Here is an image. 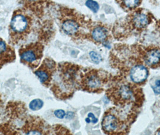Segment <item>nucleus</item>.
Segmentation results:
<instances>
[{
  "label": "nucleus",
  "mask_w": 160,
  "mask_h": 135,
  "mask_svg": "<svg viewBox=\"0 0 160 135\" xmlns=\"http://www.w3.org/2000/svg\"><path fill=\"white\" fill-rule=\"evenodd\" d=\"M131 22L136 29H143L149 24V18L145 13L137 12L132 16Z\"/></svg>",
  "instance_id": "7"
},
{
  "label": "nucleus",
  "mask_w": 160,
  "mask_h": 135,
  "mask_svg": "<svg viewBox=\"0 0 160 135\" xmlns=\"http://www.w3.org/2000/svg\"><path fill=\"white\" fill-rule=\"evenodd\" d=\"M43 106V102L42 100L36 99L32 100L29 104V108L32 111H38Z\"/></svg>",
  "instance_id": "13"
},
{
  "label": "nucleus",
  "mask_w": 160,
  "mask_h": 135,
  "mask_svg": "<svg viewBox=\"0 0 160 135\" xmlns=\"http://www.w3.org/2000/svg\"><path fill=\"white\" fill-rule=\"evenodd\" d=\"M56 64L51 59H45L42 66L39 68L35 74L38 77L40 82L44 84L49 82L51 80L52 73L55 71Z\"/></svg>",
  "instance_id": "3"
},
{
  "label": "nucleus",
  "mask_w": 160,
  "mask_h": 135,
  "mask_svg": "<svg viewBox=\"0 0 160 135\" xmlns=\"http://www.w3.org/2000/svg\"><path fill=\"white\" fill-rule=\"evenodd\" d=\"M107 30L102 27L95 28L91 33L92 38L98 43L104 42L107 39Z\"/></svg>",
  "instance_id": "10"
},
{
  "label": "nucleus",
  "mask_w": 160,
  "mask_h": 135,
  "mask_svg": "<svg viewBox=\"0 0 160 135\" xmlns=\"http://www.w3.org/2000/svg\"><path fill=\"white\" fill-rule=\"evenodd\" d=\"M62 29L67 35L73 36L78 34L80 30V25L74 19H68L62 24Z\"/></svg>",
  "instance_id": "6"
},
{
  "label": "nucleus",
  "mask_w": 160,
  "mask_h": 135,
  "mask_svg": "<svg viewBox=\"0 0 160 135\" xmlns=\"http://www.w3.org/2000/svg\"><path fill=\"white\" fill-rule=\"evenodd\" d=\"M90 56L92 60L95 63H99L101 60V56L94 51L90 52Z\"/></svg>",
  "instance_id": "16"
},
{
  "label": "nucleus",
  "mask_w": 160,
  "mask_h": 135,
  "mask_svg": "<svg viewBox=\"0 0 160 135\" xmlns=\"http://www.w3.org/2000/svg\"><path fill=\"white\" fill-rule=\"evenodd\" d=\"M88 117L90 119H91L90 121L93 123H96L98 122V119H96L95 115L92 113H89L88 114Z\"/></svg>",
  "instance_id": "18"
},
{
  "label": "nucleus",
  "mask_w": 160,
  "mask_h": 135,
  "mask_svg": "<svg viewBox=\"0 0 160 135\" xmlns=\"http://www.w3.org/2000/svg\"><path fill=\"white\" fill-rule=\"evenodd\" d=\"M122 7L133 9L138 7L140 2L141 0H116Z\"/></svg>",
  "instance_id": "12"
},
{
  "label": "nucleus",
  "mask_w": 160,
  "mask_h": 135,
  "mask_svg": "<svg viewBox=\"0 0 160 135\" xmlns=\"http://www.w3.org/2000/svg\"><path fill=\"white\" fill-rule=\"evenodd\" d=\"M156 85L157 86V87H160V80H158L156 82Z\"/></svg>",
  "instance_id": "21"
},
{
  "label": "nucleus",
  "mask_w": 160,
  "mask_h": 135,
  "mask_svg": "<svg viewBox=\"0 0 160 135\" xmlns=\"http://www.w3.org/2000/svg\"><path fill=\"white\" fill-rule=\"evenodd\" d=\"M152 88L153 89L154 92H155V94H160V89H159V88H155L153 87H152Z\"/></svg>",
  "instance_id": "20"
},
{
  "label": "nucleus",
  "mask_w": 160,
  "mask_h": 135,
  "mask_svg": "<svg viewBox=\"0 0 160 135\" xmlns=\"http://www.w3.org/2000/svg\"><path fill=\"white\" fill-rule=\"evenodd\" d=\"M118 126V119L112 115H106L102 122V126L104 130L108 132L116 130Z\"/></svg>",
  "instance_id": "9"
},
{
  "label": "nucleus",
  "mask_w": 160,
  "mask_h": 135,
  "mask_svg": "<svg viewBox=\"0 0 160 135\" xmlns=\"http://www.w3.org/2000/svg\"><path fill=\"white\" fill-rule=\"evenodd\" d=\"M8 50V46L6 43L4 41L0 39V58L4 56H6Z\"/></svg>",
  "instance_id": "15"
},
{
  "label": "nucleus",
  "mask_w": 160,
  "mask_h": 135,
  "mask_svg": "<svg viewBox=\"0 0 160 135\" xmlns=\"http://www.w3.org/2000/svg\"><path fill=\"white\" fill-rule=\"evenodd\" d=\"M43 53V46L39 43H32L20 50L21 60L30 65H37L40 61Z\"/></svg>",
  "instance_id": "2"
},
{
  "label": "nucleus",
  "mask_w": 160,
  "mask_h": 135,
  "mask_svg": "<svg viewBox=\"0 0 160 135\" xmlns=\"http://www.w3.org/2000/svg\"><path fill=\"white\" fill-rule=\"evenodd\" d=\"M32 28V20L27 14L19 12L12 17L10 25V32L12 39H24L30 33Z\"/></svg>",
  "instance_id": "1"
},
{
  "label": "nucleus",
  "mask_w": 160,
  "mask_h": 135,
  "mask_svg": "<svg viewBox=\"0 0 160 135\" xmlns=\"http://www.w3.org/2000/svg\"><path fill=\"white\" fill-rule=\"evenodd\" d=\"M132 91L128 85H122L118 91V95L120 99L123 101L129 100L132 97Z\"/></svg>",
  "instance_id": "11"
},
{
  "label": "nucleus",
  "mask_w": 160,
  "mask_h": 135,
  "mask_svg": "<svg viewBox=\"0 0 160 135\" xmlns=\"http://www.w3.org/2000/svg\"><path fill=\"white\" fill-rule=\"evenodd\" d=\"M85 87L90 90H95L100 87L102 84L101 80L95 72H90L87 75L84 80Z\"/></svg>",
  "instance_id": "5"
},
{
  "label": "nucleus",
  "mask_w": 160,
  "mask_h": 135,
  "mask_svg": "<svg viewBox=\"0 0 160 135\" xmlns=\"http://www.w3.org/2000/svg\"><path fill=\"white\" fill-rule=\"evenodd\" d=\"M54 115H56V117H57L58 118H60V119H63L66 116L65 112L62 109L56 110V111L54 112Z\"/></svg>",
  "instance_id": "17"
},
{
  "label": "nucleus",
  "mask_w": 160,
  "mask_h": 135,
  "mask_svg": "<svg viewBox=\"0 0 160 135\" xmlns=\"http://www.w3.org/2000/svg\"><path fill=\"white\" fill-rule=\"evenodd\" d=\"M74 117V113L72 112H68L66 115V118L67 119H71Z\"/></svg>",
  "instance_id": "19"
},
{
  "label": "nucleus",
  "mask_w": 160,
  "mask_h": 135,
  "mask_svg": "<svg viewBox=\"0 0 160 135\" xmlns=\"http://www.w3.org/2000/svg\"><path fill=\"white\" fill-rule=\"evenodd\" d=\"M86 5L88 8L95 13L97 12L99 8L98 3L93 0H88L86 2Z\"/></svg>",
  "instance_id": "14"
},
{
  "label": "nucleus",
  "mask_w": 160,
  "mask_h": 135,
  "mask_svg": "<svg viewBox=\"0 0 160 135\" xmlns=\"http://www.w3.org/2000/svg\"><path fill=\"white\" fill-rule=\"evenodd\" d=\"M145 63L149 66H154L160 63V49H152L146 52L144 56Z\"/></svg>",
  "instance_id": "8"
},
{
  "label": "nucleus",
  "mask_w": 160,
  "mask_h": 135,
  "mask_svg": "<svg viewBox=\"0 0 160 135\" xmlns=\"http://www.w3.org/2000/svg\"><path fill=\"white\" fill-rule=\"evenodd\" d=\"M148 76V69L142 65H137L132 68L130 72V78L136 83L143 82Z\"/></svg>",
  "instance_id": "4"
}]
</instances>
